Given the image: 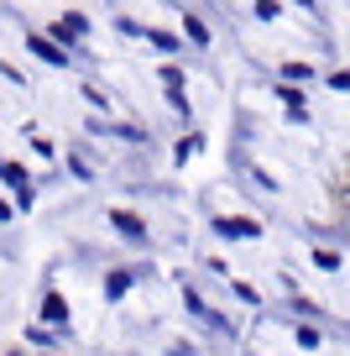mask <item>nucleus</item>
<instances>
[{
	"instance_id": "1",
	"label": "nucleus",
	"mask_w": 350,
	"mask_h": 356,
	"mask_svg": "<svg viewBox=\"0 0 350 356\" xmlns=\"http://www.w3.org/2000/svg\"><path fill=\"white\" fill-rule=\"evenodd\" d=\"M0 184L16 194V204H22V210H32V178H26L22 163H0Z\"/></svg>"
},
{
	"instance_id": "2",
	"label": "nucleus",
	"mask_w": 350,
	"mask_h": 356,
	"mask_svg": "<svg viewBox=\"0 0 350 356\" xmlns=\"http://www.w3.org/2000/svg\"><path fill=\"white\" fill-rule=\"evenodd\" d=\"M84 37H89V16L68 11V16H58V22H53V42H63V53H68L74 42H84Z\"/></svg>"
},
{
	"instance_id": "3",
	"label": "nucleus",
	"mask_w": 350,
	"mask_h": 356,
	"mask_svg": "<svg viewBox=\"0 0 350 356\" xmlns=\"http://www.w3.org/2000/svg\"><path fill=\"white\" fill-rule=\"evenodd\" d=\"M26 47H32L42 63H53V68H68V63H74V53H63V47H58L53 37H42V32H26Z\"/></svg>"
},
{
	"instance_id": "4",
	"label": "nucleus",
	"mask_w": 350,
	"mask_h": 356,
	"mask_svg": "<svg viewBox=\"0 0 350 356\" xmlns=\"http://www.w3.org/2000/svg\"><path fill=\"white\" fill-rule=\"evenodd\" d=\"M110 225H115L131 246H147V220H142L136 210H110Z\"/></svg>"
},
{
	"instance_id": "5",
	"label": "nucleus",
	"mask_w": 350,
	"mask_h": 356,
	"mask_svg": "<svg viewBox=\"0 0 350 356\" xmlns=\"http://www.w3.org/2000/svg\"><path fill=\"white\" fill-rule=\"evenodd\" d=\"M183 309H188V314H194V320H204V325H209V330H219V335H235V330H230V320H219V314H215V309H209V304H204V299H199V293H194V289H188V293H183Z\"/></svg>"
},
{
	"instance_id": "6",
	"label": "nucleus",
	"mask_w": 350,
	"mask_h": 356,
	"mask_svg": "<svg viewBox=\"0 0 350 356\" xmlns=\"http://www.w3.org/2000/svg\"><path fill=\"white\" fill-rule=\"evenodd\" d=\"M42 325H47V330H58V335L68 341V304L58 299V293H47V304H42Z\"/></svg>"
},
{
	"instance_id": "7",
	"label": "nucleus",
	"mask_w": 350,
	"mask_h": 356,
	"mask_svg": "<svg viewBox=\"0 0 350 356\" xmlns=\"http://www.w3.org/2000/svg\"><path fill=\"white\" fill-rule=\"evenodd\" d=\"M215 231L219 236H246V241H251V236H262V225L256 220H215Z\"/></svg>"
},
{
	"instance_id": "8",
	"label": "nucleus",
	"mask_w": 350,
	"mask_h": 356,
	"mask_svg": "<svg viewBox=\"0 0 350 356\" xmlns=\"http://www.w3.org/2000/svg\"><path fill=\"white\" fill-rule=\"evenodd\" d=\"M131 283H136V273H126V267H115V273H110V278H105V299H121V293L131 289Z\"/></svg>"
},
{
	"instance_id": "9",
	"label": "nucleus",
	"mask_w": 350,
	"mask_h": 356,
	"mask_svg": "<svg viewBox=\"0 0 350 356\" xmlns=\"http://www.w3.org/2000/svg\"><path fill=\"white\" fill-rule=\"evenodd\" d=\"M183 37H188L194 47H209V26L199 22V16H188V11H183Z\"/></svg>"
},
{
	"instance_id": "10",
	"label": "nucleus",
	"mask_w": 350,
	"mask_h": 356,
	"mask_svg": "<svg viewBox=\"0 0 350 356\" xmlns=\"http://www.w3.org/2000/svg\"><path fill=\"white\" fill-rule=\"evenodd\" d=\"M147 42H152L157 53H178V47H183V42H178L173 32H162V26H147Z\"/></svg>"
},
{
	"instance_id": "11",
	"label": "nucleus",
	"mask_w": 350,
	"mask_h": 356,
	"mask_svg": "<svg viewBox=\"0 0 350 356\" xmlns=\"http://www.w3.org/2000/svg\"><path fill=\"white\" fill-rule=\"evenodd\" d=\"M26 341H32V346H42V351H53V346L63 341V335H58V330H47V325H26Z\"/></svg>"
},
{
	"instance_id": "12",
	"label": "nucleus",
	"mask_w": 350,
	"mask_h": 356,
	"mask_svg": "<svg viewBox=\"0 0 350 356\" xmlns=\"http://www.w3.org/2000/svg\"><path fill=\"white\" fill-rule=\"evenodd\" d=\"M298 346H303V351H319V346H324L319 325H298Z\"/></svg>"
},
{
	"instance_id": "13",
	"label": "nucleus",
	"mask_w": 350,
	"mask_h": 356,
	"mask_svg": "<svg viewBox=\"0 0 350 356\" xmlns=\"http://www.w3.org/2000/svg\"><path fill=\"white\" fill-rule=\"evenodd\" d=\"M303 79H314L308 63H283V84H303Z\"/></svg>"
},
{
	"instance_id": "14",
	"label": "nucleus",
	"mask_w": 350,
	"mask_h": 356,
	"mask_svg": "<svg viewBox=\"0 0 350 356\" xmlns=\"http://www.w3.org/2000/svg\"><path fill=\"white\" fill-rule=\"evenodd\" d=\"M277 95L288 100V115H303V95H298L293 84H277Z\"/></svg>"
},
{
	"instance_id": "15",
	"label": "nucleus",
	"mask_w": 350,
	"mask_h": 356,
	"mask_svg": "<svg viewBox=\"0 0 350 356\" xmlns=\"http://www.w3.org/2000/svg\"><path fill=\"white\" fill-rule=\"evenodd\" d=\"M68 168H74V178H94V168H89L84 152H68Z\"/></svg>"
},
{
	"instance_id": "16",
	"label": "nucleus",
	"mask_w": 350,
	"mask_h": 356,
	"mask_svg": "<svg viewBox=\"0 0 350 356\" xmlns=\"http://www.w3.org/2000/svg\"><path fill=\"white\" fill-rule=\"evenodd\" d=\"M84 100L94 105V111H110V95H105V89H94V84H84Z\"/></svg>"
},
{
	"instance_id": "17",
	"label": "nucleus",
	"mask_w": 350,
	"mask_h": 356,
	"mask_svg": "<svg viewBox=\"0 0 350 356\" xmlns=\"http://www.w3.org/2000/svg\"><path fill=\"white\" fill-rule=\"evenodd\" d=\"M199 147H204V136H183V142H178V163H188Z\"/></svg>"
},
{
	"instance_id": "18",
	"label": "nucleus",
	"mask_w": 350,
	"mask_h": 356,
	"mask_svg": "<svg viewBox=\"0 0 350 356\" xmlns=\"http://www.w3.org/2000/svg\"><path fill=\"white\" fill-rule=\"evenodd\" d=\"M314 262L324 267V273H335V267H340V252H329V246H319V252H314Z\"/></svg>"
},
{
	"instance_id": "19",
	"label": "nucleus",
	"mask_w": 350,
	"mask_h": 356,
	"mask_svg": "<svg viewBox=\"0 0 350 356\" xmlns=\"http://www.w3.org/2000/svg\"><path fill=\"white\" fill-rule=\"evenodd\" d=\"M235 299H241V304H262V299H256V289H251V283H235Z\"/></svg>"
},
{
	"instance_id": "20",
	"label": "nucleus",
	"mask_w": 350,
	"mask_h": 356,
	"mask_svg": "<svg viewBox=\"0 0 350 356\" xmlns=\"http://www.w3.org/2000/svg\"><path fill=\"white\" fill-rule=\"evenodd\" d=\"M0 220H11V204H6V200H0Z\"/></svg>"
},
{
	"instance_id": "21",
	"label": "nucleus",
	"mask_w": 350,
	"mask_h": 356,
	"mask_svg": "<svg viewBox=\"0 0 350 356\" xmlns=\"http://www.w3.org/2000/svg\"><path fill=\"white\" fill-rule=\"evenodd\" d=\"M11 356H26V351H11Z\"/></svg>"
}]
</instances>
